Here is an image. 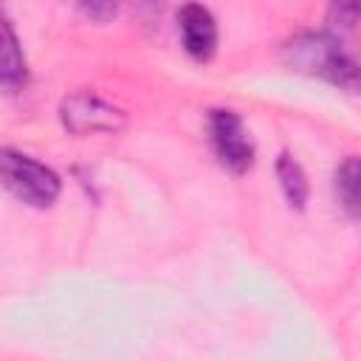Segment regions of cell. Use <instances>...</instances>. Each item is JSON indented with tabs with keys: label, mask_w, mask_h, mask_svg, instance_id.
Segmentation results:
<instances>
[{
	"label": "cell",
	"mask_w": 361,
	"mask_h": 361,
	"mask_svg": "<svg viewBox=\"0 0 361 361\" xmlns=\"http://www.w3.org/2000/svg\"><path fill=\"white\" fill-rule=\"evenodd\" d=\"M285 62L290 71L324 79L344 90H355L358 65L344 42L330 31H305L285 45Z\"/></svg>",
	"instance_id": "obj_1"
},
{
	"label": "cell",
	"mask_w": 361,
	"mask_h": 361,
	"mask_svg": "<svg viewBox=\"0 0 361 361\" xmlns=\"http://www.w3.org/2000/svg\"><path fill=\"white\" fill-rule=\"evenodd\" d=\"M0 186L31 209H51L62 195V178L17 147L0 149Z\"/></svg>",
	"instance_id": "obj_2"
},
{
	"label": "cell",
	"mask_w": 361,
	"mask_h": 361,
	"mask_svg": "<svg viewBox=\"0 0 361 361\" xmlns=\"http://www.w3.org/2000/svg\"><path fill=\"white\" fill-rule=\"evenodd\" d=\"M206 130H209L212 149L223 169H228L231 175H245L254 166L257 147H254V138L237 110H231V107L209 110Z\"/></svg>",
	"instance_id": "obj_3"
},
{
	"label": "cell",
	"mask_w": 361,
	"mask_h": 361,
	"mask_svg": "<svg viewBox=\"0 0 361 361\" xmlns=\"http://www.w3.org/2000/svg\"><path fill=\"white\" fill-rule=\"evenodd\" d=\"M59 124L73 135H113L127 124V116L93 90H73L59 102Z\"/></svg>",
	"instance_id": "obj_4"
},
{
	"label": "cell",
	"mask_w": 361,
	"mask_h": 361,
	"mask_svg": "<svg viewBox=\"0 0 361 361\" xmlns=\"http://www.w3.org/2000/svg\"><path fill=\"white\" fill-rule=\"evenodd\" d=\"M178 34H180L183 51L195 62H209L220 42L214 14L197 0H189L178 8Z\"/></svg>",
	"instance_id": "obj_5"
},
{
	"label": "cell",
	"mask_w": 361,
	"mask_h": 361,
	"mask_svg": "<svg viewBox=\"0 0 361 361\" xmlns=\"http://www.w3.org/2000/svg\"><path fill=\"white\" fill-rule=\"evenodd\" d=\"M28 85V59L11 20L0 8V93H20Z\"/></svg>",
	"instance_id": "obj_6"
},
{
	"label": "cell",
	"mask_w": 361,
	"mask_h": 361,
	"mask_svg": "<svg viewBox=\"0 0 361 361\" xmlns=\"http://www.w3.org/2000/svg\"><path fill=\"white\" fill-rule=\"evenodd\" d=\"M276 178H279V189H282L288 206L296 212H305L307 200H310V180H307L305 166L288 149L279 152V158H276Z\"/></svg>",
	"instance_id": "obj_7"
},
{
	"label": "cell",
	"mask_w": 361,
	"mask_h": 361,
	"mask_svg": "<svg viewBox=\"0 0 361 361\" xmlns=\"http://www.w3.org/2000/svg\"><path fill=\"white\" fill-rule=\"evenodd\" d=\"M333 189H336V200L344 209L347 217H358L361 212V169H358V158L347 155L336 172H333Z\"/></svg>",
	"instance_id": "obj_8"
},
{
	"label": "cell",
	"mask_w": 361,
	"mask_h": 361,
	"mask_svg": "<svg viewBox=\"0 0 361 361\" xmlns=\"http://www.w3.org/2000/svg\"><path fill=\"white\" fill-rule=\"evenodd\" d=\"M358 20V0H333L330 11H327V31L330 34H341V31H353Z\"/></svg>",
	"instance_id": "obj_9"
},
{
	"label": "cell",
	"mask_w": 361,
	"mask_h": 361,
	"mask_svg": "<svg viewBox=\"0 0 361 361\" xmlns=\"http://www.w3.org/2000/svg\"><path fill=\"white\" fill-rule=\"evenodd\" d=\"M76 6L96 23H107L118 11V0H76Z\"/></svg>",
	"instance_id": "obj_10"
},
{
	"label": "cell",
	"mask_w": 361,
	"mask_h": 361,
	"mask_svg": "<svg viewBox=\"0 0 361 361\" xmlns=\"http://www.w3.org/2000/svg\"><path fill=\"white\" fill-rule=\"evenodd\" d=\"M133 3H135L141 11H147V8H149V17L161 11V0H133Z\"/></svg>",
	"instance_id": "obj_11"
}]
</instances>
